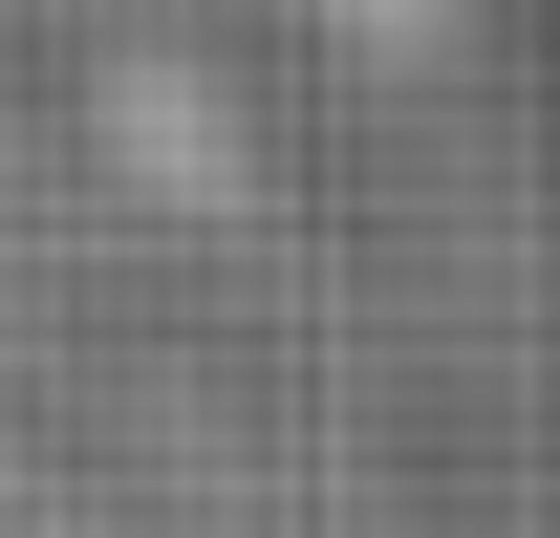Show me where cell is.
<instances>
[{"label":"cell","mask_w":560,"mask_h":538,"mask_svg":"<svg viewBox=\"0 0 560 538\" xmlns=\"http://www.w3.org/2000/svg\"><path fill=\"white\" fill-rule=\"evenodd\" d=\"M280 22H324V44H366V66H431L475 0H280Z\"/></svg>","instance_id":"1"}]
</instances>
